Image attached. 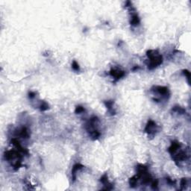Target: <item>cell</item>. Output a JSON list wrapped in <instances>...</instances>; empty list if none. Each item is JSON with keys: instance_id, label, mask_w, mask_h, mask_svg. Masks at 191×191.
<instances>
[{"instance_id": "5b68a950", "label": "cell", "mask_w": 191, "mask_h": 191, "mask_svg": "<svg viewBox=\"0 0 191 191\" xmlns=\"http://www.w3.org/2000/svg\"><path fill=\"white\" fill-rule=\"evenodd\" d=\"M125 75H126L125 71L119 69H111L110 70V75L114 78V82L121 79L123 77L125 76Z\"/></svg>"}, {"instance_id": "44dd1931", "label": "cell", "mask_w": 191, "mask_h": 191, "mask_svg": "<svg viewBox=\"0 0 191 191\" xmlns=\"http://www.w3.org/2000/svg\"><path fill=\"white\" fill-rule=\"evenodd\" d=\"M35 95H36L35 92H29V97L30 98V99H33V98H34Z\"/></svg>"}, {"instance_id": "7c38bea8", "label": "cell", "mask_w": 191, "mask_h": 191, "mask_svg": "<svg viewBox=\"0 0 191 191\" xmlns=\"http://www.w3.org/2000/svg\"><path fill=\"white\" fill-rule=\"evenodd\" d=\"M138 181H139V178L137 175L131 177V178L129 179V185H130L131 187L132 188L136 187L137 185V182H138Z\"/></svg>"}, {"instance_id": "2e32d148", "label": "cell", "mask_w": 191, "mask_h": 191, "mask_svg": "<svg viewBox=\"0 0 191 191\" xmlns=\"http://www.w3.org/2000/svg\"><path fill=\"white\" fill-rule=\"evenodd\" d=\"M158 179H154L152 180L151 182V187L153 190H158Z\"/></svg>"}, {"instance_id": "52a82bcc", "label": "cell", "mask_w": 191, "mask_h": 191, "mask_svg": "<svg viewBox=\"0 0 191 191\" xmlns=\"http://www.w3.org/2000/svg\"><path fill=\"white\" fill-rule=\"evenodd\" d=\"M100 182L104 185V186H105V187L103 188L104 190H110L113 189L112 184H111L110 182H109L107 174H105V175H103L102 177H101Z\"/></svg>"}, {"instance_id": "3957f363", "label": "cell", "mask_w": 191, "mask_h": 191, "mask_svg": "<svg viewBox=\"0 0 191 191\" xmlns=\"http://www.w3.org/2000/svg\"><path fill=\"white\" fill-rule=\"evenodd\" d=\"M152 91L155 93H158L159 95H161V96H163L164 98H165L166 99H168L170 95V92L169 90L168 89V88L167 87H163V86H154L152 88Z\"/></svg>"}, {"instance_id": "d6986e66", "label": "cell", "mask_w": 191, "mask_h": 191, "mask_svg": "<svg viewBox=\"0 0 191 191\" xmlns=\"http://www.w3.org/2000/svg\"><path fill=\"white\" fill-rule=\"evenodd\" d=\"M183 74L187 77V78L188 83H190V72L188 71L187 70H184Z\"/></svg>"}, {"instance_id": "8fae6325", "label": "cell", "mask_w": 191, "mask_h": 191, "mask_svg": "<svg viewBox=\"0 0 191 191\" xmlns=\"http://www.w3.org/2000/svg\"><path fill=\"white\" fill-rule=\"evenodd\" d=\"M104 104H105V105L106 106L107 109H108V111L109 113H111V115H115L116 114V111H115V110L113 109V104H114V102L112 100H110V101H105L104 102Z\"/></svg>"}, {"instance_id": "30bf717a", "label": "cell", "mask_w": 191, "mask_h": 191, "mask_svg": "<svg viewBox=\"0 0 191 191\" xmlns=\"http://www.w3.org/2000/svg\"><path fill=\"white\" fill-rule=\"evenodd\" d=\"M18 135L21 137V138L24 139H28L30 137L29 134V130L26 127H22L20 129L18 130Z\"/></svg>"}, {"instance_id": "ba28073f", "label": "cell", "mask_w": 191, "mask_h": 191, "mask_svg": "<svg viewBox=\"0 0 191 191\" xmlns=\"http://www.w3.org/2000/svg\"><path fill=\"white\" fill-rule=\"evenodd\" d=\"M131 20H130V24L132 26H137L140 25V19L139 18L138 14L137 13H134L131 10Z\"/></svg>"}, {"instance_id": "ffe728a7", "label": "cell", "mask_w": 191, "mask_h": 191, "mask_svg": "<svg viewBox=\"0 0 191 191\" xmlns=\"http://www.w3.org/2000/svg\"><path fill=\"white\" fill-rule=\"evenodd\" d=\"M166 181H167V184L169 185H175V184H176L175 181H173L172 179H171L170 178H169V177H167V178H166Z\"/></svg>"}, {"instance_id": "ac0fdd59", "label": "cell", "mask_w": 191, "mask_h": 191, "mask_svg": "<svg viewBox=\"0 0 191 191\" xmlns=\"http://www.w3.org/2000/svg\"><path fill=\"white\" fill-rule=\"evenodd\" d=\"M85 109L84 107L82 106H77L76 108H75V113H78V114H79V113H83V112H85Z\"/></svg>"}, {"instance_id": "277c9868", "label": "cell", "mask_w": 191, "mask_h": 191, "mask_svg": "<svg viewBox=\"0 0 191 191\" xmlns=\"http://www.w3.org/2000/svg\"><path fill=\"white\" fill-rule=\"evenodd\" d=\"M145 132L149 134V136H154L158 131V126L153 120L149 119L147 123L145 128Z\"/></svg>"}, {"instance_id": "7a4b0ae2", "label": "cell", "mask_w": 191, "mask_h": 191, "mask_svg": "<svg viewBox=\"0 0 191 191\" xmlns=\"http://www.w3.org/2000/svg\"><path fill=\"white\" fill-rule=\"evenodd\" d=\"M146 55L148 56L149 61L147 64L149 70H154L163 63L162 55H160L157 50H149L146 52Z\"/></svg>"}, {"instance_id": "8992f818", "label": "cell", "mask_w": 191, "mask_h": 191, "mask_svg": "<svg viewBox=\"0 0 191 191\" xmlns=\"http://www.w3.org/2000/svg\"><path fill=\"white\" fill-rule=\"evenodd\" d=\"M11 143H12V144H13L14 146H15V148L17 149L18 150L19 152H20L22 154H26V155H29V151H28V149H24L23 147L21 146L20 143H19V140H17V139L16 138H13L12 140H11Z\"/></svg>"}, {"instance_id": "6da1fadb", "label": "cell", "mask_w": 191, "mask_h": 191, "mask_svg": "<svg viewBox=\"0 0 191 191\" xmlns=\"http://www.w3.org/2000/svg\"><path fill=\"white\" fill-rule=\"evenodd\" d=\"M99 122V118L97 116H93L90 118L88 122L85 125V129H86L87 131L89 134L90 137L93 140H97L101 136L100 132L96 129V126L98 125Z\"/></svg>"}, {"instance_id": "5bb4252c", "label": "cell", "mask_w": 191, "mask_h": 191, "mask_svg": "<svg viewBox=\"0 0 191 191\" xmlns=\"http://www.w3.org/2000/svg\"><path fill=\"white\" fill-rule=\"evenodd\" d=\"M180 186H181V189L180 190H185L186 189L187 186V178H182V180H181V183H180Z\"/></svg>"}, {"instance_id": "4fadbf2b", "label": "cell", "mask_w": 191, "mask_h": 191, "mask_svg": "<svg viewBox=\"0 0 191 191\" xmlns=\"http://www.w3.org/2000/svg\"><path fill=\"white\" fill-rule=\"evenodd\" d=\"M172 111L175 112L177 113H179V114H184V113H186V111L185 109H184L183 108L180 106H175L172 108Z\"/></svg>"}, {"instance_id": "9a60e30c", "label": "cell", "mask_w": 191, "mask_h": 191, "mask_svg": "<svg viewBox=\"0 0 191 191\" xmlns=\"http://www.w3.org/2000/svg\"><path fill=\"white\" fill-rule=\"evenodd\" d=\"M48 109H49V105L46 102H43V101L41 102V105H40V110L41 111H45L48 110Z\"/></svg>"}, {"instance_id": "e0dca14e", "label": "cell", "mask_w": 191, "mask_h": 191, "mask_svg": "<svg viewBox=\"0 0 191 191\" xmlns=\"http://www.w3.org/2000/svg\"><path fill=\"white\" fill-rule=\"evenodd\" d=\"M72 68H73V70L74 71L78 72L80 70L79 65H78V64L75 61H74L73 62V64H72Z\"/></svg>"}, {"instance_id": "9c48e42d", "label": "cell", "mask_w": 191, "mask_h": 191, "mask_svg": "<svg viewBox=\"0 0 191 191\" xmlns=\"http://www.w3.org/2000/svg\"><path fill=\"white\" fill-rule=\"evenodd\" d=\"M84 166L82 165V164H75V165L73 167V168H72V178H73V182H75V179H76V172H78V170H80V169H83L84 168Z\"/></svg>"}]
</instances>
